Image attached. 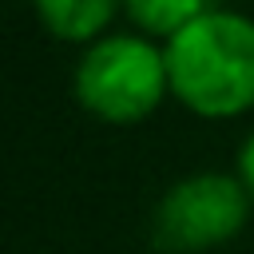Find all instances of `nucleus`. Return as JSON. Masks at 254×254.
<instances>
[{"label":"nucleus","instance_id":"1","mask_svg":"<svg viewBox=\"0 0 254 254\" xmlns=\"http://www.w3.org/2000/svg\"><path fill=\"white\" fill-rule=\"evenodd\" d=\"M171 95L202 119H234L254 107V20L210 8L163 44Z\"/></svg>","mask_w":254,"mask_h":254},{"label":"nucleus","instance_id":"5","mask_svg":"<svg viewBox=\"0 0 254 254\" xmlns=\"http://www.w3.org/2000/svg\"><path fill=\"white\" fill-rule=\"evenodd\" d=\"M131 24L143 36H179L183 28H190L198 16L210 12V0H123Z\"/></svg>","mask_w":254,"mask_h":254},{"label":"nucleus","instance_id":"3","mask_svg":"<svg viewBox=\"0 0 254 254\" xmlns=\"http://www.w3.org/2000/svg\"><path fill=\"white\" fill-rule=\"evenodd\" d=\"M250 190L238 175L202 171L179 179L155 206V242L171 254H202L226 246L250 218Z\"/></svg>","mask_w":254,"mask_h":254},{"label":"nucleus","instance_id":"6","mask_svg":"<svg viewBox=\"0 0 254 254\" xmlns=\"http://www.w3.org/2000/svg\"><path fill=\"white\" fill-rule=\"evenodd\" d=\"M238 179L246 183V190H250V198H254V135L246 139V147H242V155H238Z\"/></svg>","mask_w":254,"mask_h":254},{"label":"nucleus","instance_id":"4","mask_svg":"<svg viewBox=\"0 0 254 254\" xmlns=\"http://www.w3.org/2000/svg\"><path fill=\"white\" fill-rule=\"evenodd\" d=\"M40 24L67 44H95L123 0H32Z\"/></svg>","mask_w":254,"mask_h":254},{"label":"nucleus","instance_id":"2","mask_svg":"<svg viewBox=\"0 0 254 254\" xmlns=\"http://www.w3.org/2000/svg\"><path fill=\"white\" fill-rule=\"evenodd\" d=\"M167 95V56L147 36H99L75 64V99L103 123H139Z\"/></svg>","mask_w":254,"mask_h":254}]
</instances>
